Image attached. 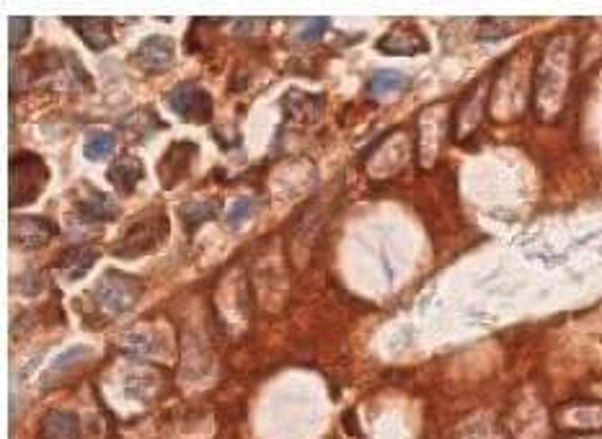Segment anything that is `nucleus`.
<instances>
[{
  "label": "nucleus",
  "instance_id": "nucleus-1",
  "mask_svg": "<svg viewBox=\"0 0 602 439\" xmlns=\"http://www.w3.org/2000/svg\"><path fill=\"white\" fill-rule=\"evenodd\" d=\"M168 233H171V225H168L166 212L161 207H150L127 225V231L114 243L111 253L117 259H140L147 253H155L168 241Z\"/></svg>",
  "mask_w": 602,
  "mask_h": 439
},
{
  "label": "nucleus",
  "instance_id": "nucleus-2",
  "mask_svg": "<svg viewBox=\"0 0 602 439\" xmlns=\"http://www.w3.org/2000/svg\"><path fill=\"white\" fill-rule=\"evenodd\" d=\"M49 184V168L42 155L19 150L11 155V207H26L42 197Z\"/></svg>",
  "mask_w": 602,
  "mask_h": 439
},
{
  "label": "nucleus",
  "instance_id": "nucleus-3",
  "mask_svg": "<svg viewBox=\"0 0 602 439\" xmlns=\"http://www.w3.org/2000/svg\"><path fill=\"white\" fill-rule=\"evenodd\" d=\"M140 294H143V282L137 277H129L125 272H106L93 290V300L99 311L117 318V315L129 313L135 303L140 300Z\"/></svg>",
  "mask_w": 602,
  "mask_h": 439
},
{
  "label": "nucleus",
  "instance_id": "nucleus-4",
  "mask_svg": "<svg viewBox=\"0 0 602 439\" xmlns=\"http://www.w3.org/2000/svg\"><path fill=\"white\" fill-rule=\"evenodd\" d=\"M166 104L187 125H209L212 122V111H215L212 96L194 81L173 85L166 93Z\"/></svg>",
  "mask_w": 602,
  "mask_h": 439
},
{
  "label": "nucleus",
  "instance_id": "nucleus-5",
  "mask_svg": "<svg viewBox=\"0 0 602 439\" xmlns=\"http://www.w3.org/2000/svg\"><path fill=\"white\" fill-rule=\"evenodd\" d=\"M176 60V44L166 34H153L146 37L132 52V65L143 70L146 75H161L173 67Z\"/></svg>",
  "mask_w": 602,
  "mask_h": 439
},
{
  "label": "nucleus",
  "instance_id": "nucleus-6",
  "mask_svg": "<svg viewBox=\"0 0 602 439\" xmlns=\"http://www.w3.org/2000/svg\"><path fill=\"white\" fill-rule=\"evenodd\" d=\"M58 235V225L42 215H19L11 220V246L22 251L44 249Z\"/></svg>",
  "mask_w": 602,
  "mask_h": 439
},
{
  "label": "nucleus",
  "instance_id": "nucleus-7",
  "mask_svg": "<svg viewBox=\"0 0 602 439\" xmlns=\"http://www.w3.org/2000/svg\"><path fill=\"white\" fill-rule=\"evenodd\" d=\"M197 158H199L197 143H191V140L171 143V147L164 153V158L158 161V179H161L164 189H173L179 181H184Z\"/></svg>",
  "mask_w": 602,
  "mask_h": 439
},
{
  "label": "nucleus",
  "instance_id": "nucleus-8",
  "mask_svg": "<svg viewBox=\"0 0 602 439\" xmlns=\"http://www.w3.org/2000/svg\"><path fill=\"white\" fill-rule=\"evenodd\" d=\"M377 49L385 52V55H421V52H429V42L424 40V34L416 29L414 23H394L391 31H385L380 40H377Z\"/></svg>",
  "mask_w": 602,
  "mask_h": 439
},
{
  "label": "nucleus",
  "instance_id": "nucleus-9",
  "mask_svg": "<svg viewBox=\"0 0 602 439\" xmlns=\"http://www.w3.org/2000/svg\"><path fill=\"white\" fill-rule=\"evenodd\" d=\"M67 26L93 52H104V49H109L114 44V23H111V19H67Z\"/></svg>",
  "mask_w": 602,
  "mask_h": 439
},
{
  "label": "nucleus",
  "instance_id": "nucleus-10",
  "mask_svg": "<svg viewBox=\"0 0 602 439\" xmlns=\"http://www.w3.org/2000/svg\"><path fill=\"white\" fill-rule=\"evenodd\" d=\"M96 261H99V251L93 246H85V243L70 246L58 259V272L63 274L67 282H78V279H84L85 274L93 269Z\"/></svg>",
  "mask_w": 602,
  "mask_h": 439
},
{
  "label": "nucleus",
  "instance_id": "nucleus-11",
  "mask_svg": "<svg viewBox=\"0 0 602 439\" xmlns=\"http://www.w3.org/2000/svg\"><path fill=\"white\" fill-rule=\"evenodd\" d=\"M143 176H146V166H143V161L140 158H132V155H125V158H120V161H114L109 171H106V179H109V184L117 189L122 197H129L137 184L143 181Z\"/></svg>",
  "mask_w": 602,
  "mask_h": 439
},
{
  "label": "nucleus",
  "instance_id": "nucleus-12",
  "mask_svg": "<svg viewBox=\"0 0 602 439\" xmlns=\"http://www.w3.org/2000/svg\"><path fill=\"white\" fill-rule=\"evenodd\" d=\"M78 215L84 217L85 223H111V220L120 217V207L104 191L85 189V197L78 202Z\"/></svg>",
  "mask_w": 602,
  "mask_h": 439
},
{
  "label": "nucleus",
  "instance_id": "nucleus-13",
  "mask_svg": "<svg viewBox=\"0 0 602 439\" xmlns=\"http://www.w3.org/2000/svg\"><path fill=\"white\" fill-rule=\"evenodd\" d=\"M81 421L70 411H47L40 424V439H78Z\"/></svg>",
  "mask_w": 602,
  "mask_h": 439
},
{
  "label": "nucleus",
  "instance_id": "nucleus-14",
  "mask_svg": "<svg viewBox=\"0 0 602 439\" xmlns=\"http://www.w3.org/2000/svg\"><path fill=\"white\" fill-rule=\"evenodd\" d=\"M406 85H409V75H403L401 70H394V67H383V70H375L370 75L367 93L370 96H388V93H395Z\"/></svg>",
  "mask_w": 602,
  "mask_h": 439
},
{
  "label": "nucleus",
  "instance_id": "nucleus-15",
  "mask_svg": "<svg viewBox=\"0 0 602 439\" xmlns=\"http://www.w3.org/2000/svg\"><path fill=\"white\" fill-rule=\"evenodd\" d=\"M217 199H209V202H187L181 207V220L187 225V231H194L197 225H205L208 220H215L217 217Z\"/></svg>",
  "mask_w": 602,
  "mask_h": 439
},
{
  "label": "nucleus",
  "instance_id": "nucleus-16",
  "mask_svg": "<svg viewBox=\"0 0 602 439\" xmlns=\"http://www.w3.org/2000/svg\"><path fill=\"white\" fill-rule=\"evenodd\" d=\"M114 145H117V137L111 132H104V129H96L85 137L84 143V155L88 161H106L111 153H114Z\"/></svg>",
  "mask_w": 602,
  "mask_h": 439
},
{
  "label": "nucleus",
  "instance_id": "nucleus-17",
  "mask_svg": "<svg viewBox=\"0 0 602 439\" xmlns=\"http://www.w3.org/2000/svg\"><path fill=\"white\" fill-rule=\"evenodd\" d=\"M515 31H518V23L501 22V19H483L476 26V40L478 42H501Z\"/></svg>",
  "mask_w": 602,
  "mask_h": 439
},
{
  "label": "nucleus",
  "instance_id": "nucleus-18",
  "mask_svg": "<svg viewBox=\"0 0 602 439\" xmlns=\"http://www.w3.org/2000/svg\"><path fill=\"white\" fill-rule=\"evenodd\" d=\"M256 207H259V205H256V199H253V197H243V199H238V202L228 209L226 223H228L230 228H238V225H243L251 215L256 212Z\"/></svg>",
  "mask_w": 602,
  "mask_h": 439
},
{
  "label": "nucleus",
  "instance_id": "nucleus-19",
  "mask_svg": "<svg viewBox=\"0 0 602 439\" xmlns=\"http://www.w3.org/2000/svg\"><path fill=\"white\" fill-rule=\"evenodd\" d=\"M31 19H23V16H19V19H13L11 22V47L13 49H22L23 44H26V40H29V34H31Z\"/></svg>",
  "mask_w": 602,
  "mask_h": 439
},
{
  "label": "nucleus",
  "instance_id": "nucleus-20",
  "mask_svg": "<svg viewBox=\"0 0 602 439\" xmlns=\"http://www.w3.org/2000/svg\"><path fill=\"white\" fill-rule=\"evenodd\" d=\"M329 19H311V22L303 23V31H300V40L303 42H315V40H321L326 31H329Z\"/></svg>",
  "mask_w": 602,
  "mask_h": 439
},
{
  "label": "nucleus",
  "instance_id": "nucleus-21",
  "mask_svg": "<svg viewBox=\"0 0 602 439\" xmlns=\"http://www.w3.org/2000/svg\"><path fill=\"white\" fill-rule=\"evenodd\" d=\"M88 355V347H73V349H67V352H63V355L58 356L55 362H52V370L55 373H63L65 367L70 364V362H78L81 356Z\"/></svg>",
  "mask_w": 602,
  "mask_h": 439
}]
</instances>
